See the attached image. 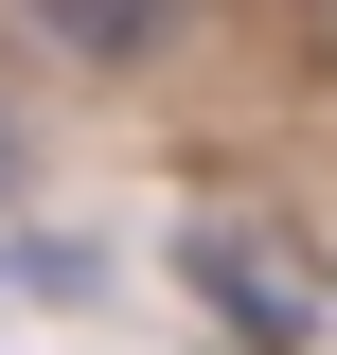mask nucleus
Listing matches in <instances>:
<instances>
[{"label":"nucleus","instance_id":"f257e3e1","mask_svg":"<svg viewBox=\"0 0 337 355\" xmlns=\"http://www.w3.org/2000/svg\"><path fill=\"white\" fill-rule=\"evenodd\" d=\"M178 266H196V302L231 320L249 355H302V338H320V266H284V249H249V231H178Z\"/></svg>","mask_w":337,"mask_h":355}]
</instances>
